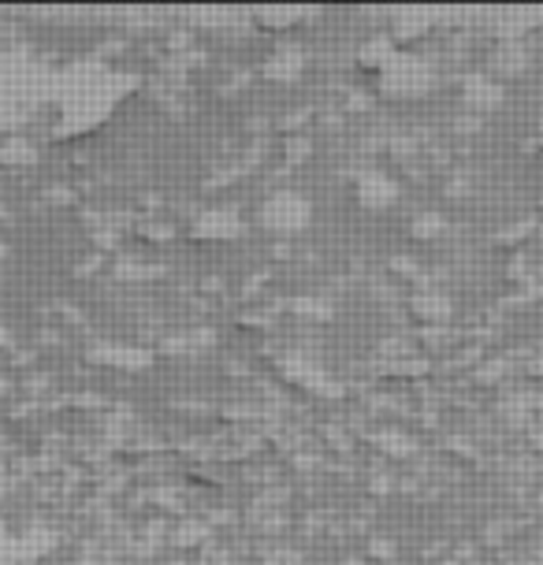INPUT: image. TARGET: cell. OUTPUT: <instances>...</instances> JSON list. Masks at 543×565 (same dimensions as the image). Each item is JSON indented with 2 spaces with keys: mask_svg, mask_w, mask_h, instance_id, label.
I'll return each instance as SVG.
<instances>
[]
</instances>
